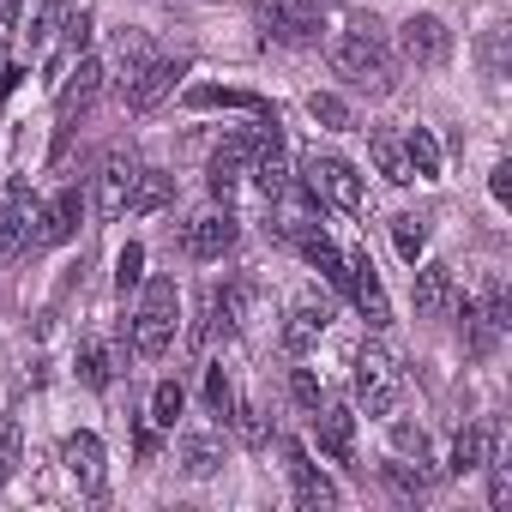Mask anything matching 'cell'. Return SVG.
<instances>
[{
	"label": "cell",
	"instance_id": "6da1fadb",
	"mask_svg": "<svg viewBox=\"0 0 512 512\" xmlns=\"http://www.w3.org/2000/svg\"><path fill=\"white\" fill-rule=\"evenodd\" d=\"M332 73H338V79H350L356 91L392 97V85H398V61H392L386 31H380V25H368V19H356L350 31H338V37H332Z\"/></svg>",
	"mask_w": 512,
	"mask_h": 512
},
{
	"label": "cell",
	"instance_id": "7a4b0ae2",
	"mask_svg": "<svg viewBox=\"0 0 512 512\" xmlns=\"http://www.w3.org/2000/svg\"><path fill=\"white\" fill-rule=\"evenodd\" d=\"M175 320H181L175 284H169V278H151V284H145V302H139V314H133V350H139V356H169Z\"/></svg>",
	"mask_w": 512,
	"mask_h": 512
},
{
	"label": "cell",
	"instance_id": "3957f363",
	"mask_svg": "<svg viewBox=\"0 0 512 512\" xmlns=\"http://www.w3.org/2000/svg\"><path fill=\"white\" fill-rule=\"evenodd\" d=\"M302 181L320 193V205H338V211H350V217H362V211H368V187H362L356 163H344V157H332V151H314Z\"/></svg>",
	"mask_w": 512,
	"mask_h": 512
},
{
	"label": "cell",
	"instance_id": "277c9868",
	"mask_svg": "<svg viewBox=\"0 0 512 512\" xmlns=\"http://www.w3.org/2000/svg\"><path fill=\"white\" fill-rule=\"evenodd\" d=\"M356 392H362L368 416H386V410L398 404L404 368H398V356H392L386 344H362V356H356Z\"/></svg>",
	"mask_w": 512,
	"mask_h": 512
},
{
	"label": "cell",
	"instance_id": "5b68a950",
	"mask_svg": "<svg viewBox=\"0 0 512 512\" xmlns=\"http://www.w3.org/2000/svg\"><path fill=\"white\" fill-rule=\"evenodd\" d=\"M344 290H350V302L362 308V320H368L374 332L392 326V302H386V290H380V272H374V260H368V247L344 253Z\"/></svg>",
	"mask_w": 512,
	"mask_h": 512
},
{
	"label": "cell",
	"instance_id": "8992f818",
	"mask_svg": "<svg viewBox=\"0 0 512 512\" xmlns=\"http://www.w3.org/2000/svg\"><path fill=\"white\" fill-rule=\"evenodd\" d=\"M43 211H37V199H31V187L25 181H7V193H0V260H19L25 253V241H37V223Z\"/></svg>",
	"mask_w": 512,
	"mask_h": 512
},
{
	"label": "cell",
	"instance_id": "52a82bcc",
	"mask_svg": "<svg viewBox=\"0 0 512 512\" xmlns=\"http://www.w3.org/2000/svg\"><path fill=\"white\" fill-rule=\"evenodd\" d=\"M247 175L260 181V193L266 199H278L296 175H290V157H284V133H278V115H266V127H260V139H253V157H247Z\"/></svg>",
	"mask_w": 512,
	"mask_h": 512
},
{
	"label": "cell",
	"instance_id": "ba28073f",
	"mask_svg": "<svg viewBox=\"0 0 512 512\" xmlns=\"http://www.w3.org/2000/svg\"><path fill=\"white\" fill-rule=\"evenodd\" d=\"M260 25L278 43H314L320 37V7L314 0H260Z\"/></svg>",
	"mask_w": 512,
	"mask_h": 512
},
{
	"label": "cell",
	"instance_id": "9c48e42d",
	"mask_svg": "<svg viewBox=\"0 0 512 512\" xmlns=\"http://www.w3.org/2000/svg\"><path fill=\"white\" fill-rule=\"evenodd\" d=\"M97 91H103V61H79V73H67V85H61V127H55V157L67 151V139H73V121L97 103Z\"/></svg>",
	"mask_w": 512,
	"mask_h": 512
},
{
	"label": "cell",
	"instance_id": "30bf717a",
	"mask_svg": "<svg viewBox=\"0 0 512 512\" xmlns=\"http://www.w3.org/2000/svg\"><path fill=\"white\" fill-rule=\"evenodd\" d=\"M446 49H452V37H446V25H440L434 13H410V19H404V31H398V55H404L410 67H440Z\"/></svg>",
	"mask_w": 512,
	"mask_h": 512
},
{
	"label": "cell",
	"instance_id": "8fae6325",
	"mask_svg": "<svg viewBox=\"0 0 512 512\" xmlns=\"http://www.w3.org/2000/svg\"><path fill=\"white\" fill-rule=\"evenodd\" d=\"M133 175H139V157L133 151H109L103 169H97V217H127V193H133Z\"/></svg>",
	"mask_w": 512,
	"mask_h": 512
},
{
	"label": "cell",
	"instance_id": "7c38bea8",
	"mask_svg": "<svg viewBox=\"0 0 512 512\" xmlns=\"http://www.w3.org/2000/svg\"><path fill=\"white\" fill-rule=\"evenodd\" d=\"M235 217L229 211H205V217H193L187 223V235H181V247H187V260H223V253L235 247Z\"/></svg>",
	"mask_w": 512,
	"mask_h": 512
},
{
	"label": "cell",
	"instance_id": "4fadbf2b",
	"mask_svg": "<svg viewBox=\"0 0 512 512\" xmlns=\"http://www.w3.org/2000/svg\"><path fill=\"white\" fill-rule=\"evenodd\" d=\"M326 326H332V302H320V296H302V302L290 308V326H284V350H290V356H308V350L326 338Z\"/></svg>",
	"mask_w": 512,
	"mask_h": 512
},
{
	"label": "cell",
	"instance_id": "5bb4252c",
	"mask_svg": "<svg viewBox=\"0 0 512 512\" xmlns=\"http://www.w3.org/2000/svg\"><path fill=\"white\" fill-rule=\"evenodd\" d=\"M314 440H320L326 458L350 464V458H356V416H350L344 404H320V410H314Z\"/></svg>",
	"mask_w": 512,
	"mask_h": 512
},
{
	"label": "cell",
	"instance_id": "9a60e30c",
	"mask_svg": "<svg viewBox=\"0 0 512 512\" xmlns=\"http://www.w3.org/2000/svg\"><path fill=\"white\" fill-rule=\"evenodd\" d=\"M61 458H67V476H73L85 494H103V476H109V470H103V440H97V434H85V428L67 434Z\"/></svg>",
	"mask_w": 512,
	"mask_h": 512
},
{
	"label": "cell",
	"instance_id": "2e32d148",
	"mask_svg": "<svg viewBox=\"0 0 512 512\" xmlns=\"http://www.w3.org/2000/svg\"><path fill=\"white\" fill-rule=\"evenodd\" d=\"M181 73H187V61H151V67H145V73H139V79L121 91V97H127V109H133V115L157 109V103L175 91V79H181Z\"/></svg>",
	"mask_w": 512,
	"mask_h": 512
},
{
	"label": "cell",
	"instance_id": "e0dca14e",
	"mask_svg": "<svg viewBox=\"0 0 512 512\" xmlns=\"http://www.w3.org/2000/svg\"><path fill=\"white\" fill-rule=\"evenodd\" d=\"M247 157H253V139H229V145H217V151H211V169H205V187H211L217 199H229V193L247 181Z\"/></svg>",
	"mask_w": 512,
	"mask_h": 512
},
{
	"label": "cell",
	"instance_id": "ac0fdd59",
	"mask_svg": "<svg viewBox=\"0 0 512 512\" xmlns=\"http://www.w3.org/2000/svg\"><path fill=\"white\" fill-rule=\"evenodd\" d=\"M452 308H458L452 266H422V272H416V314H422V320H446Z\"/></svg>",
	"mask_w": 512,
	"mask_h": 512
},
{
	"label": "cell",
	"instance_id": "d6986e66",
	"mask_svg": "<svg viewBox=\"0 0 512 512\" xmlns=\"http://www.w3.org/2000/svg\"><path fill=\"white\" fill-rule=\"evenodd\" d=\"M205 314H211V326L217 332H241L247 326V314H253V284H223V290H205Z\"/></svg>",
	"mask_w": 512,
	"mask_h": 512
},
{
	"label": "cell",
	"instance_id": "ffe728a7",
	"mask_svg": "<svg viewBox=\"0 0 512 512\" xmlns=\"http://www.w3.org/2000/svg\"><path fill=\"white\" fill-rule=\"evenodd\" d=\"M284 452H290V482H296V500H302L308 512H332V506H338V488H332V482L308 464V452H302V446H284Z\"/></svg>",
	"mask_w": 512,
	"mask_h": 512
},
{
	"label": "cell",
	"instance_id": "44dd1931",
	"mask_svg": "<svg viewBox=\"0 0 512 512\" xmlns=\"http://www.w3.org/2000/svg\"><path fill=\"white\" fill-rule=\"evenodd\" d=\"M79 217H85V199H79V187H67L43 217H37V241L43 247H61V241H73L79 235Z\"/></svg>",
	"mask_w": 512,
	"mask_h": 512
},
{
	"label": "cell",
	"instance_id": "7402d4cb",
	"mask_svg": "<svg viewBox=\"0 0 512 512\" xmlns=\"http://www.w3.org/2000/svg\"><path fill=\"white\" fill-rule=\"evenodd\" d=\"M368 151H374V163H380V175H386L392 187L416 181V169H410V151H404V139H398V133L374 127V133H368Z\"/></svg>",
	"mask_w": 512,
	"mask_h": 512
},
{
	"label": "cell",
	"instance_id": "603a6c76",
	"mask_svg": "<svg viewBox=\"0 0 512 512\" xmlns=\"http://www.w3.org/2000/svg\"><path fill=\"white\" fill-rule=\"evenodd\" d=\"M169 199H175V175L139 169V175H133V193H127V211H133V217H151V211H163Z\"/></svg>",
	"mask_w": 512,
	"mask_h": 512
},
{
	"label": "cell",
	"instance_id": "cb8c5ba5",
	"mask_svg": "<svg viewBox=\"0 0 512 512\" xmlns=\"http://www.w3.org/2000/svg\"><path fill=\"white\" fill-rule=\"evenodd\" d=\"M488 458H494V422H476V428H464V434L452 440V476L482 470Z\"/></svg>",
	"mask_w": 512,
	"mask_h": 512
},
{
	"label": "cell",
	"instance_id": "d4e9b609",
	"mask_svg": "<svg viewBox=\"0 0 512 512\" xmlns=\"http://www.w3.org/2000/svg\"><path fill=\"white\" fill-rule=\"evenodd\" d=\"M187 109H253V115H272L266 97H253V91H229V85H193L187 91Z\"/></svg>",
	"mask_w": 512,
	"mask_h": 512
},
{
	"label": "cell",
	"instance_id": "484cf974",
	"mask_svg": "<svg viewBox=\"0 0 512 512\" xmlns=\"http://www.w3.org/2000/svg\"><path fill=\"white\" fill-rule=\"evenodd\" d=\"M67 13H73V0H43V7L31 13V31H25V43H31V55H43L55 37H61V25H67Z\"/></svg>",
	"mask_w": 512,
	"mask_h": 512
},
{
	"label": "cell",
	"instance_id": "4316f807",
	"mask_svg": "<svg viewBox=\"0 0 512 512\" xmlns=\"http://www.w3.org/2000/svg\"><path fill=\"white\" fill-rule=\"evenodd\" d=\"M79 380H85L91 392H103V386L115 380V356H109L103 338H85V344H79Z\"/></svg>",
	"mask_w": 512,
	"mask_h": 512
},
{
	"label": "cell",
	"instance_id": "83f0119b",
	"mask_svg": "<svg viewBox=\"0 0 512 512\" xmlns=\"http://www.w3.org/2000/svg\"><path fill=\"white\" fill-rule=\"evenodd\" d=\"M181 470H187V476H217V470H223V446H217L211 434H187V440H181Z\"/></svg>",
	"mask_w": 512,
	"mask_h": 512
},
{
	"label": "cell",
	"instance_id": "f1b7e54d",
	"mask_svg": "<svg viewBox=\"0 0 512 512\" xmlns=\"http://www.w3.org/2000/svg\"><path fill=\"white\" fill-rule=\"evenodd\" d=\"M404 151H410V169H416V181H434V175H440V145H434V133H428V127H410Z\"/></svg>",
	"mask_w": 512,
	"mask_h": 512
},
{
	"label": "cell",
	"instance_id": "f546056e",
	"mask_svg": "<svg viewBox=\"0 0 512 512\" xmlns=\"http://www.w3.org/2000/svg\"><path fill=\"white\" fill-rule=\"evenodd\" d=\"M25 464V434H19V416H0V482H13Z\"/></svg>",
	"mask_w": 512,
	"mask_h": 512
},
{
	"label": "cell",
	"instance_id": "4dcf8cb0",
	"mask_svg": "<svg viewBox=\"0 0 512 512\" xmlns=\"http://www.w3.org/2000/svg\"><path fill=\"white\" fill-rule=\"evenodd\" d=\"M145 67H151V55H145V37H139V31H127V37H121V49H115V73H121V91H127V85H133Z\"/></svg>",
	"mask_w": 512,
	"mask_h": 512
},
{
	"label": "cell",
	"instance_id": "1f68e13d",
	"mask_svg": "<svg viewBox=\"0 0 512 512\" xmlns=\"http://www.w3.org/2000/svg\"><path fill=\"white\" fill-rule=\"evenodd\" d=\"M386 482L404 488V494H428V488H434V470H428V458H416V464L392 458V464H386Z\"/></svg>",
	"mask_w": 512,
	"mask_h": 512
},
{
	"label": "cell",
	"instance_id": "d6a6232c",
	"mask_svg": "<svg viewBox=\"0 0 512 512\" xmlns=\"http://www.w3.org/2000/svg\"><path fill=\"white\" fill-rule=\"evenodd\" d=\"M308 115H314L320 127H332V133H350V103L332 97V91H314V97H308Z\"/></svg>",
	"mask_w": 512,
	"mask_h": 512
},
{
	"label": "cell",
	"instance_id": "836d02e7",
	"mask_svg": "<svg viewBox=\"0 0 512 512\" xmlns=\"http://www.w3.org/2000/svg\"><path fill=\"white\" fill-rule=\"evenodd\" d=\"M392 241H398V253L416 266L422 253H428V229H422V217H392Z\"/></svg>",
	"mask_w": 512,
	"mask_h": 512
},
{
	"label": "cell",
	"instance_id": "e575fe53",
	"mask_svg": "<svg viewBox=\"0 0 512 512\" xmlns=\"http://www.w3.org/2000/svg\"><path fill=\"white\" fill-rule=\"evenodd\" d=\"M181 404H187V392H181L175 380H163V386L151 392V422H157V428H175V416H181Z\"/></svg>",
	"mask_w": 512,
	"mask_h": 512
},
{
	"label": "cell",
	"instance_id": "d590c367",
	"mask_svg": "<svg viewBox=\"0 0 512 512\" xmlns=\"http://www.w3.org/2000/svg\"><path fill=\"white\" fill-rule=\"evenodd\" d=\"M139 278H145V247L127 241V247H121V260H115V290H121V296L139 290Z\"/></svg>",
	"mask_w": 512,
	"mask_h": 512
},
{
	"label": "cell",
	"instance_id": "8d00e7d4",
	"mask_svg": "<svg viewBox=\"0 0 512 512\" xmlns=\"http://www.w3.org/2000/svg\"><path fill=\"white\" fill-rule=\"evenodd\" d=\"M205 404H211L217 416H229V410H235V386H229V374H223V368H211V374H205Z\"/></svg>",
	"mask_w": 512,
	"mask_h": 512
},
{
	"label": "cell",
	"instance_id": "74e56055",
	"mask_svg": "<svg viewBox=\"0 0 512 512\" xmlns=\"http://www.w3.org/2000/svg\"><path fill=\"white\" fill-rule=\"evenodd\" d=\"M241 440H247V446H266V440H272V422H266L260 404H241Z\"/></svg>",
	"mask_w": 512,
	"mask_h": 512
},
{
	"label": "cell",
	"instance_id": "f35d334b",
	"mask_svg": "<svg viewBox=\"0 0 512 512\" xmlns=\"http://www.w3.org/2000/svg\"><path fill=\"white\" fill-rule=\"evenodd\" d=\"M290 398H296L308 416L320 410V380H314V368H296V374H290Z\"/></svg>",
	"mask_w": 512,
	"mask_h": 512
},
{
	"label": "cell",
	"instance_id": "ab89813d",
	"mask_svg": "<svg viewBox=\"0 0 512 512\" xmlns=\"http://www.w3.org/2000/svg\"><path fill=\"white\" fill-rule=\"evenodd\" d=\"M494 476H488V500H494V512H506L512 506V464H488Z\"/></svg>",
	"mask_w": 512,
	"mask_h": 512
},
{
	"label": "cell",
	"instance_id": "60d3db41",
	"mask_svg": "<svg viewBox=\"0 0 512 512\" xmlns=\"http://www.w3.org/2000/svg\"><path fill=\"white\" fill-rule=\"evenodd\" d=\"M482 67H488V79L506 73V31H488V43H482Z\"/></svg>",
	"mask_w": 512,
	"mask_h": 512
},
{
	"label": "cell",
	"instance_id": "b9f144b4",
	"mask_svg": "<svg viewBox=\"0 0 512 512\" xmlns=\"http://www.w3.org/2000/svg\"><path fill=\"white\" fill-rule=\"evenodd\" d=\"M392 446H398V452H416V458L428 452V440H422V428H410V422H398V428H392Z\"/></svg>",
	"mask_w": 512,
	"mask_h": 512
},
{
	"label": "cell",
	"instance_id": "7bdbcfd3",
	"mask_svg": "<svg viewBox=\"0 0 512 512\" xmlns=\"http://www.w3.org/2000/svg\"><path fill=\"white\" fill-rule=\"evenodd\" d=\"M488 193H494V205H506V199H512V169H506V163H494V175H488Z\"/></svg>",
	"mask_w": 512,
	"mask_h": 512
},
{
	"label": "cell",
	"instance_id": "ee69618b",
	"mask_svg": "<svg viewBox=\"0 0 512 512\" xmlns=\"http://www.w3.org/2000/svg\"><path fill=\"white\" fill-rule=\"evenodd\" d=\"M19 7H25V0H0V37L19 31Z\"/></svg>",
	"mask_w": 512,
	"mask_h": 512
}]
</instances>
